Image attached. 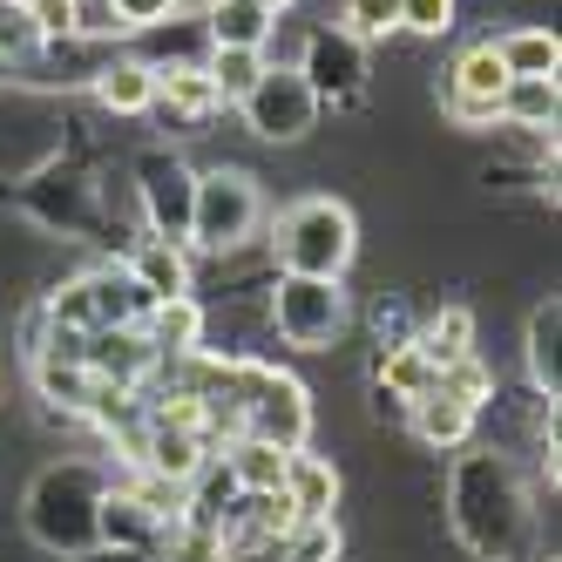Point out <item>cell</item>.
Segmentation results:
<instances>
[{"instance_id": "cell-1", "label": "cell", "mask_w": 562, "mask_h": 562, "mask_svg": "<svg viewBox=\"0 0 562 562\" xmlns=\"http://www.w3.org/2000/svg\"><path fill=\"white\" fill-rule=\"evenodd\" d=\"M454 536L481 555V562H508L529 536V495L508 468V454H468L454 468Z\"/></svg>"}, {"instance_id": "cell-2", "label": "cell", "mask_w": 562, "mask_h": 562, "mask_svg": "<svg viewBox=\"0 0 562 562\" xmlns=\"http://www.w3.org/2000/svg\"><path fill=\"white\" fill-rule=\"evenodd\" d=\"M271 251L278 271H299V278H346L352 251H359V224L339 196H299V204L278 211L271 224Z\"/></svg>"}, {"instance_id": "cell-3", "label": "cell", "mask_w": 562, "mask_h": 562, "mask_svg": "<svg viewBox=\"0 0 562 562\" xmlns=\"http://www.w3.org/2000/svg\"><path fill=\"white\" fill-rule=\"evenodd\" d=\"M102 474L89 461H61L27 488V529L42 549L61 555H89L95 549V515H102Z\"/></svg>"}, {"instance_id": "cell-4", "label": "cell", "mask_w": 562, "mask_h": 562, "mask_svg": "<svg viewBox=\"0 0 562 562\" xmlns=\"http://www.w3.org/2000/svg\"><path fill=\"white\" fill-rule=\"evenodd\" d=\"M265 224V190L251 170H196V196H190V245L196 251H245Z\"/></svg>"}, {"instance_id": "cell-5", "label": "cell", "mask_w": 562, "mask_h": 562, "mask_svg": "<svg viewBox=\"0 0 562 562\" xmlns=\"http://www.w3.org/2000/svg\"><path fill=\"white\" fill-rule=\"evenodd\" d=\"M231 386L245 393L237 400V434H258L271 440V448H305V434H312V400L292 373H278V367H251V359H231Z\"/></svg>"}, {"instance_id": "cell-6", "label": "cell", "mask_w": 562, "mask_h": 562, "mask_svg": "<svg viewBox=\"0 0 562 562\" xmlns=\"http://www.w3.org/2000/svg\"><path fill=\"white\" fill-rule=\"evenodd\" d=\"M271 333L285 339L292 352H326L346 333V285H339V278L278 271V285H271Z\"/></svg>"}, {"instance_id": "cell-7", "label": "cell", "mask_w": 562, "mask_h": 562, "mask_svg": "<svg viewBox=\"0 0 562 562\" xmlns=\"http://www.w3.org/2000/svg\"><path fill=\"white\" fill-rule=\"evenodd\" d=\"M318 109H326V102L312 95V82H305L299 68H265L258 89L237 102L245 130L265 136V143H299V136H312L318 130Z\"/></svg>"}, {"instance_id": "cell-8", "label": "cell", "mask_w": 562, "mask_h": 562, "mask_svg": "<svg viewBox=\"0 0 562 562\" xmlns=\"http://www.w3.org/2000/svg\"><path fill=\"white\" fill-rule=\"evenodd\" d=\"M502 95H508V68H502L495 42H474V48L454 55L440 109H448L454 130H488V123H502Z\"/></svg>"}, {"instance_id": "cell-9", "label": "cell", "mask_w": 562, "mask_h": 562, "mask_svg": "<svg viewBox=\"0 0 562 562\" xmlns=\"http://www.w3.org/2000/svg\"><path fill=\"white\" fill-rule=\"evenodd\" d=\"M299 75L312 82L318 102H352L359 89H367V42H352L346 27H318L305 34V55H299Z\"/></svg>"}, {"instance_id": "cell-10", "label": "cell", "mask_w": 562, "mask_h": 562, "mask_svg": "<svg viewBox=\"0 0 562 562\" xmlns=\"http://www.w3.org/2000/svg\"><path fill=\"white\" fill-rule=\"evenodd\" d=\"M136 196H143L149 237H170V245H183V231H190V196H196V170L177 164V156H143V164H136Z\"/></svg>"}, {"instance_id": "cell-11", "label": "cell", "mask_w": 562, "mask_h": 562, "mask_svg": "<svg viewBox=\"0 0 562 562\" xmlns=\"http://www.w3.org/2000/svg\"><path fill=\"white\" fill-rule=\"evenodd\" d=\"M278 495L292 502L299 521H333V502H339V468L326 454H305L292 448L285 454V481H278Z\"/></svg>"}, {"instance_id": "cell-12", "label": "cell", "mask_w": 562, "mask_h": 562, "mask_svg": "<svg viewBox=\"0 0 562 562\" xmlns=\"http://www.w3.org/2000/svg\"><path fill=\"white\" fill-rule=\"evenodd\" d=\"M204 42L211 48H271V34H278V14L265 8V0H211L204 8Z\"/></svg>"}, {"instance_id": "cell-13", "label": "cell", "mask_w": 562, "mask_h": 562, "mask_svg": "<svg viewBox=\"0 0 562 562\" xmlns=\"http://www.w3.org/2000/svg\"><path fill=\"white\" fill-rule=\"evenodd\" d=\"M130 285L149 299V305H164V299H190V251L170 245V237H143L136 258H130Z\"/></svg>"}, {"instance_id": "cell-14", "label": "cell", "mask_w": 562, "mask_h": 562, "mask_svg": "<svg viewBox=\"0 0 562 562\" xmlns=\"http://www.w3.org/2000/svg\"><path fill=\"white\" fill-rule=\"evenodd\" d=\"M156 529H164V515H156V508H149V502H143L136 488H109V495H102V515H95V542L149 555Z\"/></svg>"}, {"instance_id": "cell-15", "label": "cell", "mask_w": 562, "mask_h": 562, "mask_svg": "<svg viewBox=\"0 0 562 562\" xmlns=\"http://www.w3.org/2000/svg\"><path fill=\"white\" fill-rule=\"evenodd\" d=\"M95 102L109 115H149L156 109V61L143 55H115L95 68Z\"/></svg>"}, {"instance_id": "cell-16", "label": "cell", "mask_w": 562, "mask_h": 562, "mask_svg": "<svg viewBox=\"0 0 562 562\" xmlns=\"http://www.w3.org/2000/svg\"><path fill=\"white\" fill-rule=\"evenodd\" d=\"M156 102H164L177 123H211V115L224 109L217 102V89H211V75H204V61H164L156 68Z\"/></svg>"}, {"instance_id": "cell-17", "label": "cell", "mask_w": 562, "mask_h": 562, "mask_svg": "<svg viewBox=\"0 0 562 562\" xmlns=\"http://www.w3.org/2000/svg\"><path fill=\"white\" fill-rule=\"evenodd\" d=\"M407 420H414V440H420V448H440V454L468 448V434H474V407L448 400L440 386H427L420 400H407Z\"/></svg>"}, {"instance_id": "cell-18", "label": "cell", "mask_w": 562, "mask_h": 562, "mask_svg": "<svg viewBox=\"0 0 562 562\" xmlns=\"http://www.w3.org/2000/svg\"><path fill=\"white\" fill-rule=\"evenodd\" d=\"M555 109H562L555 75H521V82H508V95H502V123L542 136V130H555Z\"/></svg>"}, {"instance_id": "cell-19", "label": "cell", "mask_w": 562, "mask_h": 562, "mask_svg": "<svg viewBox=\"0 0 562 562\" xmlns=\"http://www.w3.org/2000/svg\"><path fill=\"white\" fill-rule=\"evenodd\" d=\"M224 468H231V481L245 495H278V481H285V448H271V440H258V434H237V448L224 454Z\"/></svg>"}, {"instance_id": "cell-20", "label": "cell", "mask_w": 562, "mask_h": 562, "mask_svg": "<svg viewBox=\"0 0 562 562\" xmlns=\"http://www.w3.org/2000/svg\"><path fill=\"white\" fill-rule=\"evenodd\" d=\"M502 68H508V82H521V75H555L562 68V42H555V27H508L502 42H495Z\"/></svg>"}, {"instance_id": "cell-21", "label": "cell", "mask_w": 562, "mask_h": 562, "mask_svg": "<svg viewBox=\"0 0 562 562\" xmlns=\"http://www.w3.org/2000/svg\"><path fill=\"white\" fill-rule=\"evenodd\" d=\"M156 352H196L204 346V305L196 299H164L149 305V333H143Z\"/></svg>"}, {"instance_id": "cell-22", "label": "cell", "mask_w": 562, "mask_h": 562, "mask_svg": "<svg viewBox=\"0 0 562 562\" xmlns=\"http://www.w3.org/2000/svg\"><path fill=\"white\" fill-rule=\"evenodd\" d=\"M271 61L258 55V48H204V75H211V89H217V102L224 109H237L251 89H258V75H265Z\"/></svg>"}, {"instance_id": "cell-23", "label": "cell", "mask_w": 562, "mask_h": 562, "mask_svg": "<svg viewBox=\"0 0 562 562\" xmlns=\"http://www.w3.org/2000/svg\"><path fill=\"white\" fill-rule=\"evenodd\" d=\"M420 352L434 359V373L454 367V359H468V352H474V312H468V305H440V312L427 318V333H420Z\"/></svg>"}, {"instance_id": "cell-24", "label": "cell", "mask_w": 562, "mask_h": 562, "mask_svg": "<svg viewBox=\"0 0 562 562\" xmlns=\"http://www.w3.org/2000/svg\"><path fill=\"white\" fill-rule=\"evenodd\" d=\"M380 386H386L393 400H420V393L434 386V359L420 352V339L386 346V359H380Z\"/></svg>"}, {"instance_id": "cell-25", "label": "cell", "mask_w": 562, "mask_h": 562, "mask_svg": "<svg viewBox=\"0 0 562 562\" xmlns=\"http://www.w3.org/2000/svg\"><path fill=\"white\" fill-rule=\"evenodd\" d=\"M265 555L271 562H339V529L333 521H292Z\"/></svg>"}, {"instance_id": "cell-26", "label": "cell", "mask_w": 562, "mask_h": 562, "mask_svg": "<svg viewBox=\"0 0 562 562\" xmlns=\"http://www.w3.org/2000/svg\"><path fill=\"white\" fill-rule=\"evenodd\" d=\"M339 27L373 48L386 34H400V0H339Z\"/></svg>"}, {"instance_id": "cell-27", "label": "cell", "mask_w": 562, "mask_h": 562, "mask_svg": "<svg viewBox=\"0 0 562 562\" xmlns=\"http://www.w3.org/2000/svg\"><path fill=\"white\" fill-rule=\"evenodd\" d=\"M434 386L448 393V400H461V407H474V414H481V400H495V373L481 367L474 352H468V359H454V367H440V373H434Z\"/></svg>"}, {"instance_id": "cell-28", "label": "cell", "mask_w": 562, "mask_h": 562, "mask_svg": "<svg viewBox=\"0 0 562 562\" xmlns=\"http://www.w3.org/2000/svg\"><path fill=\"white\" fill-rule=\"evenodd\" d=\"M555 299L549 305H536V318H529V373H536V386L555 400Z\"/></svg>"}, {"instance_id": "cell-29", "label": "cell", "mask_w": 562, "mask_h": 562, "mask_svg": "<svg viewBox=\"0 0 562 562\" xmlns=\"http://www.w3.org/2000/svg\"><path fill=\"white\" fill-rule=\"evenodd\" d=\"M27 55H42L27 0H0V61H27Z\"/></svg>"}, {"instance_id": "cell-30", "label": "cell", "mask_w": 562, "mask_h": 562, "mask_svg": "<svg viewBox=\"0 0 562 562\" xmlns=\"http://www.w3.org/2000/svg\"><path fill=\"white\" fill-rule=\"evenodd\" d=\"M454 27V0H400V34H420V42H440Z\"/></svg>"}, {"instance_id": "cell-31", "label": "cell", "mask_w": 562, "mask_h": 562, "mask_svg": "<svg viewBox=\"0 0 562 562\" xmlns=\"http://www.w3.org/2000/svg\"><path fill=\"white\" fill-rule=\"evenodd\" d=\"M27 14H34V34H42V48L75 42V0H27Z\"/></svg>"}, {"instance_id": "cell-32", "label": "cell", "mask_w": 562, "mask_h": 562, "mask_svg": "<svg viewBox=\"0 0 562 562\" xmlns=\"http://www.w3.org/2000/svg\"><path fill=\"white\" fill-rule=\"evenodd\" d=\"M109 34H123L109 0H75V42H109Z\"/></svg>"}, {"instance_id": "cell-33", "label": "cell", "mask_w": 562, "mask_h": 562, "mask_svg": "<svg viewBox=\"0 0 562 562\" xmlns=\"http://www.w3.org/2000/svg\"><path fill=\"white\" fill-rule=\"evenodd\" d=\"M109 8L123 21V34H149V27L170 21V0H109Z\"/></svg>"}, {"instance_id": "cell-34", "label": "cell", "mask_w": 562, "mask_h": 562, "mask_svg": "<svg viewBox=\"0 0 562 562\" xmlns=\"http://www.w3.org/2000/svg\"><path fill=\"white\" fill-rule=\"evenodd\" d=\"M75 562H149V555H136V549H89V555H75Z\"/></svg>"}, {"instance_id": "cell-35", "label": "cell", "mask_w": 562, "mask_h": 562, "mask_svg": "<svg viewBox=\"0 0 562 562\" xmlns=\"http://www.w3.org/2000/svg\"><path fill=\"white\" fill-rule=\"evenodd\" d=\"M204 8L211 0H170V14H183V21H204Z\"/></svg>"}, {"instance_id": "cell-36", "label": "cell", "mask_w": 562, "mask_h": 562, "mask_svg": "<svg viewBox=\"0 0 562 562\" xmlns=\"http://www.w3.org/2000/svg\"><path fill=\"white\" fill-rule=\"evenodd\" d=\"M265 8H271V14H285V8H299V0H265Z\"/></svg>"}]
</instances>
